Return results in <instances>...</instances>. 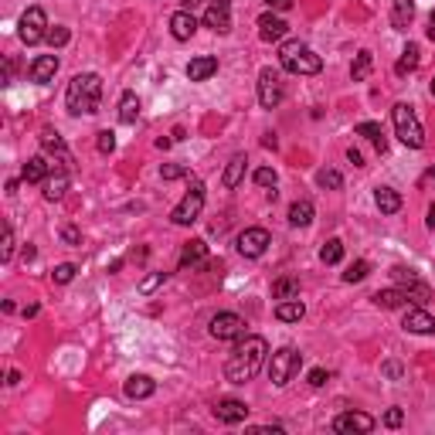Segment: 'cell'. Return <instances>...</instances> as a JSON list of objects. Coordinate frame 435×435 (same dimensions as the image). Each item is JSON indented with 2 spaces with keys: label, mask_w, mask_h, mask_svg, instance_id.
Instances as JSON below:
<instances>
[{
  "label": "cell",
  "mask_w": 435,
  "mask_h": 435,
  "mask_svg": "<svg viewBox=\"0 0 435 435\" xmlns=\"http://www.w3.org/2000/svg\"><path fill=\"white\" fill-rule=\"evenodd\" d=\"M429 38H432V41H435V24H432V27H429Z\"/></svg>",
  "instance_id": "obj_59"
},
{
  "label": "cell",
  "mask_w": 435,
  "mask_h": 435,
  "mask_svg": "<svg viewBox=\"0 0 435 435\" xmlns=\"http://www.w3.org/2000/svg\"><path fill=\"white\" fill-rule=\"evenodd\" d=\"M374 419L367 412H344L334 419V432H374Z\"/></svg>",
  "instance_id": "obj_14"
},
{
  "label": "cell",
  "mask_w": 435,
  "mask_h": 435,
  "mask_svg": "<svg viewBox=\"0 0 435 435\" xmlns=\"http://www.w3.org/2000/svg\"><path fill=\"white\" fill-rule=\"evenodd\" d=\"M17 34H21L24 45H38V41H45V38H48V17H45V10H41V7H27V10L21 14Z\"/></svg>",
  "instance_id": "obj_7"
},
{
  "label": "cell",
  "mask_w": 435,
  "mask_h": 435,
  "mask_svg": "<svg viewBox=\"0 0 435 435\" xmlns=\"http://www.w3.org/2000/svg\"><path fill=\"white\" fill-rule=\"evenodd\" d=\"M269 3V10H289L293 7V0H265Z\"/></svg>",
  "instance_id": "obj_51"
},
{
  "label": "cell",
  "mask_w": 435,
  "mask_h": 435,
  "mask_svg": "<svg viewBox=\"0 0 435 435\" xmlns=\"http://www.w3.org/2000/svg\"><path fill=\"white\" fill-rule=\"evenodd\" d=\"M327 377H330V374H327V371H323V367H313V371H310V377H306V381H310V384H313V388H323V384H327Z\"/></svg>",
  "instance_id": "obj_48"
},
{
  "label": "cell",
  "mask_w": 435,
  "mask_h": 435,
  "mask_svg": "<svg viewBox=\"0 0 435 435\" xmlns=\"http://www.w3.org/2000/svg\"><path fill=\"white\" fill-rule=\"evenodd\" d=\"M401 327L408 330V334H435V316L429 310H422V306H405V320H401Z\"/></svg>",
  "instance_id": "obj_12"
},
{
  "label": "cell",
  "mask_w": 435,
  "mask_h": 435,
  "mask_svg": "<svg viewBox=\"0 0 435 435\" xmlns=\"http://www.w3.org/2000/svg\"><path fill=\"white\" fill-rule=\"evenodd\" d=\"M303 313H306V306H303L299 299H282V303L275 306V320H282V323H299Z\"/></svg>",
  "instance_id": "obj_31"
},
{
  "label": "cell",
  "mask_w": 435,
  "mask_h": 435,
  "mask_svg": "<svg viewBox=\"0 0 435 435\" xmlns=\"http://www.w3.org/2000/svg\"><path fill=\"white\" fill-rule=\"evenodd\" d=\"M51 174V164L45 160V157H31L27 164H24V171H21V180L24 184H45Z\"/></svg>",
  "instance_id": "obj_22"
},
{
  "label": "cell",
  "mask_w": 435,
  "mask_h": 435,
  "mask_svg": "<svg viewBox=\"0 0 435 435\" xmlns=\"http://www.w3.org/2000/svg\"><path fill=\"white\" fill-rule=\"evenodd\" d=\"M347 160L353 164V167H364V157H360V150H353V147L347 150Z\"/></svg>",
  "instance_id": "obj_52"
},
{
  "label": "cell",
  "mask_w": 435,
  "mask_h": 435,
  "mask_svg": "<svg viewBox=\"0 0 435 435\" xmlns=\"http://www.w3.org/2000/svg\"><path fill=\"white\" fill-rule=\"evenodd\" d=\"M419 62H422V51H419V45H408V48L401 51V58H398V65H395V75H398V79H405V75H412V72L419 69Z\"/></svg>",
  "instance_id": "obj_28"
},
{
  "label": "cell",
  "mask_w": 435,
  "mask_h": 435,
  "mask_svg": "<svg viewBox=\"0 0 435 435\" xmlns=\"http://www.w3.org/2000/svg\"><path fill=\"white\" fill-rule=\"evenodd\" d=\"M412 21H415V0H391V24H395V31H408Z\"/></svg>",
  "instance_id": "obj_21"
},
{
  "label": "cell",
  "mask_w": 435,
  "mask_h": 435,
  "mask_svg": "<svg viewBox=\"0 0 435 435\" xmlns=\"http://www.w3.org/2000/svg\"><path fill=\"white\" fill-rule=\"evenodd\" d=\"M374 204H377L381 214H398L401 211V194L391 190V187H377L374 190Z\"/></svg>",
  "instance_id": "obj_26"
},
{
  "label": "cell",
  "mask_w": 435,
  "mask_h": 435,
  "mask_svg": "<svg viewBox=\"0 0 435 435\" xmlns=\"http://www.w3.org/2000/svg\"><path fill=\"white\" fill-rule=\"evenodd\" d=\"M201 208H204V184L201 180H190V190L180 197V204L171 211V221L180 225V228H187V225H194L201 218Z\"/></svg>",
  "instance_id": "obj_6"
},
{
  "label": "cell",
  "mask_w": 435,
  "mask_h": 435,
  "mask_svg": "<svg viewBox=\"0 0 435 435\" xmlns=\"http://www.w3.org/2000/svg\"><path fill=\"white\" fill-rule=\"evenodd\" d=\"M204 256H208V245L201 242V238H190L187 245H184V252H180V272H187V269H194L197 262H204Z\"/></svg>",
  "instance_id": "obj_24"
},
{
  "label": "cell",
  "mask_w": 435,
  "mask_h": 435,
  "mask_svg": "<svg viewBox=\"0 0 435 435\" xmlns=\"http://www.w3.org/2000/svg\"><path fill=\"white\" fill-rule=\"evenodd\" d=\"M41 150H45V153H58V157L69 164V147H65V140H62L55 129H41Z\"/></svg>",
  "instance_id": "obj_32"
},
{
  "label": "cell",
  "mask_w": 435,
  "mask_h": 435,
  "mask_svg": "<svg viewBox=\"0 0 435 435\" xmlns=\"http://www.w3.org/2000/svg\"><path fill=\"white\" fill-rule=\"evenodd\" d=\"M153 391H157V381H153L150 374H129L126 384H123V395H126L129 401H143V398H150Z\"/></svg>",
  "instance_id": "obj_16"
},
{
  "label": "cell",
  "mask_w": 435,
  "mask_h": 435,
  "mask_svg": "<svg viewBox=\"0 0 435 435\" xmlns=\"http://www.w3.org/2000/svg\"><path fill=\"white\" fill-rule=\"evenodd\" d=\"M269 245H272V238L265 228H245L238 235V256H245V259H262Z\"/></svg>",
  "instance_id": "obj_11"
},
{
  "label": "cell",
  "mask_w": 435,
  "mask_h": 435,
  "mask_svg": "<svg viewBox=\"0 0 435 435\" xmlns=\"http://www.w3.org/2000/svg\"><path fill=\"white\" fill-rule=\"evenodd\" d=\"M289 225L293 228H306V225H313V201H293V208H289Z\"/></svg>",
  "instance_id": "obj_29"
},
{
  "label": "cell",
  "mask_w": 435,
  "mask_h": 435,
  "mask_svg": "<svg viewBox=\"0 0 435 435\" xmlns=\"http://www.w3.org/2000/svg\"><path fill=\"white\" fill-rule=\"evenodd\" d=\"M340 259H344V242H340V238H330V242L320 249V262H323V265H337Z\"/></svg>",
  "instance_id": "obj_36"
},
{
  "label": "cell",
  "mask_w": 435,
  "mask_h": 435,
  "mask_svg": "<svg viewBox=\"0 0 435 435\" xmlns=\"http://www.w3.org/2000/svg\"><path fill=\"white\" fill-rule=\"evenodd\" d=\"M136 119H140V99H136V92H123V99H119V123L133 126Z\"/></svg>",
  "instance_id": "obj_30"
},
{
  "label": "cell",
  "mask_w": 435,
  "mask_h": 435,
  "mask_svg": "<svg viewBox=\"0 0 435 435\" xmlns=\"http://www.w3.org/2000/svg\"><path fill=\"white\" fill-rule=\"evenodd\" d=\"M269 360V344L265 337H242L238 347L232 350L228 364H225V377L232 384H249Z\"/></svg>",
  "instance_id": "obj_1"
},
{
  "label": "cell",
  "mask_w": 435,
  "mask_h": 435,
  "mask_svg": "<svg viewBox=\"0 0 435 435\" xmlns=\"http://www.w3.org/2000/svg\"><path fill=\"white\" fill-rule=\"evenodd\" d=\"M95 147H99V153H112L116 150V133L112 129H102L99 140H95Z\"/></svg>",
  "instance_id": "obj_42"
},
{
  "label": "cell",
  "mask_w": 435,
  "mask_h": 435,
  "mask_svg": "<svg viewBox=\"0 0 435 435\" xmlns=\"http://www.w3.org/2000/svg\"><path fill=\"white\" fill-rule=\"evenodd\" d=\"M10 75H14V62H3V86L10 82Z\"/></svg>",
  "instance_id": "obj_53"
},
{
  "label": "cell",
  "mask_w": 435,
  "mask_h": 435,
  "mask_svg": "<svg viewBox=\"0 0 435 435\" xmlns=\"http://www.w3.org/2000/svg\"><path fill=\"white\" fill-rule=\"evenodd\" d=\"M429 92H432V99H435V75H432V86H429Z\"/></svg>",
  "instance_id": "obj_58"
},
{
  "label": "cell",
  "mask_w": 435,
  "mask_h": 435,
  "mask_svg": "<svg viewBox=\"0 0 435 435\" xmlns=\"http://www.w3.org/2000/svg\"><path fill=\"white\" fill-rule=\"evenodd\" d=\"M69 38H72V34H69V27L55 24V27H48V38H45V41H48L51 48H65V45H69Z\"/></svg>",
  "instance_id": "obj_40"
},
{
  "label": "cell",
  "mask_w": 435,
  "mask_h": 435,
  "mask_svg": "<svg viewBox=\"0 0 435 435\" xmlns=\"http://www.w3.org/2000/svg\"><path fill=\"white\" fill-rule=\"evenodd\" d=\"M316 184H320L323 190H340V187H344V177H340V171H330V167H323V171L316 174Z\"/></svg>",
  "instance_id": "obj_37"
},
{
  "label": "cell",
  "mask_w": 435,
  "mask_h": 435,
  "mask_svg": "<svg viewBox=\"0 0 435 435\" xmlns=\"http://www.w3.org/2000/svg\"><path fill=\"white\" fill-rule=\"evenodd\" d=\"M419 187H422V190H432V187H435V167H429V171L422 174V180H419Z\"/></svg>",
  "instance_id": "obj_50"
},
{
  "label": "cell",
  "mask_w": 435,
  "mask_h": 435,
  "mask_svg": "<svg viewBox=\"0 0 435 435\" xmlns=\"http://www.w3.org/2000/svg\"><path fill=\"white\" fill-rule=\"evenodd\" d=\"M62 242H65V245H82V232L72 228V225H65V228H62Z\"/></svg>",
  "instance_id": "obj_46"
},
{
  "label": "cell",
  "mask_w": 435,
  "mask_h": 435,
  "mask_svg": "<svg viewBox=\"0 0 435 435\" xmlns=\"http://www.w3.org/2000/svg\"><path fill=\"white\" fill-rule=\"evenodd\" d=\"M65 190H69V171H51L48 180H45V201H62L65 197Z\"/></svg>",
  "instance_id": "obj_23"
},
{
  "label": "cell",
  "mask_w": 435,
  "mask_h": 435,
  "mask_svg": "<svg viewBox=\"0 0 435 435\" xmlns=\"http://www.w3.org/2000/svg\"><path fill=\"white\" fill-rule=\"evenodd\" d=\"M401 422H405V412H401V408H388V412H384V425H388V429H398Z\"/></svg>",
  "instance_id": "obj_47"
},
{
  "label": "cell",
  "mask_w": 435,
  "mask_h": 435,
  "mask_svg": "<svg viewBox=\"0 0 435 435\" xmlns=\"http://www.w3.org/2000/svg\"><path fill=\"white\" fill-rule=\"evenodd\" d=\"M160 177H164V180H180V177H187V167H180V164H164V167H160Z\"/></svg>",
  "instance_id": "obj_45"
},
{
  "label": "cell",
  "mask_w": 435,
  "mask_h": 435,
  "mask_svg": "<svg viewBox=\"0 0 435 435\" xmlns=\"http://www.w3.org/2000/svg\"><path fill=\"white\" fill-rule=\"evenodd\" d=\"M204 24H208L214 34H228V31H232V14H228V7H208V10H204Z\"/></svg>",
  "instance_id": "obj_25"
},
{
  "label": "cell",
  "mask_w": 435,
  "mask_h": 435,
  "mask_svg": "<svg viewBox=\"0 0 435 435\" xmlns=\"http://www.w3.org/2000/svg\"><path fill=\"white\" fill-rule=\"evenodd\" d=\"M10 256H14V228L7 225V228H3V245H0V259L10 262Z\"/></svg>",
  "instance_id": "obj_43"
},
{
  "label": "cell",
  "mask_w": 435,
  "mask_h": 435,
  "mask_svg": "<svg viewBox=\"0 0 435 435\" xmlns=\"http://www.w3.org/2000/svg\"><path fill=\"white\" fill-rule=\"evenodd\" d=\"M303 367V353L296 347H279L275 353H269V381L275 388H286Z\"/></svg>",
  "instance_id": "obj_5"
},
{
  "label": "cell",
  "mask_w": 435,
  "mask_h": 435,
  "mask_svg": "<svg viewBox=\"0 0 435 435\" xmlns=\"http://www.w3.org/2000/svg\"><path fill=\"white\" fill-rule=\"evenodd\" d=\"M211 7H232V0H211Z\"/></svg>",
  "instance_id": "obj_55"
},
{
  "label": "cell",
  "mask_w": 435,
  "mask_h": 435,
  "mask_svg": "<svg viewBox=\"0 0 435 435\" xmlns=\"http://www.w3.org/2000/svg\"><path fill=\"white\" fill-rule=\"evenodd\" d=\"M391 119H395V133H398V140L405 147H412V150L425 147V129H422V123H419V116H415V109L408 102H395L391 105Z\"/></svg>",
  "instance_id": "obj_4"
},
{
  "label": "cell",
  "mask_w": 435,
  "mask_h": 435,
  "mask_svg": "<svg viewBox=\"0 0 435 435\" xmlns=\"http://www.w3.org/2000/svg\"><path fill=\"white\" fill-rule=\"evenodd\" d=\"M299 296V279L296 275H282L272 282V299H296Z\"/></svg>",
  "instance_id": "obj_33"
},
{
  "label": "cell",
  "mask_w": 435,
  "mask_h": 435,
  "mask_svg": "<svg viewBox=\"0 0 435 435\" xmlns=\"http://www.w3.org/2000/svg\"><path fill=\"white\" fill-rule=\"evenodd\" d=\"M99 102H102V79L95 72H82L75 75L69 88H65V105L72 116H92L99 112Z\"/></svg>",
  "instance_id": "obj_2"
},
{
  "label": "cell",
  "mask_w": 435,
  "mask_h": 435,
  "mask_svg": "<svg viewBox=\"0 0 435 435\" xmlns=\"http://www.w3.org/2000/svg\"><path fill=\"white\" fill-rule=\"evenodd\" d=\"M279 65L286 72H293V75H316V72H323V58L310 45H303V41H286L279 48Z\"/></svg>",
  "instance_id": "obj_3"
},
{
  "label": "cell",
  "mask_w": 435,
  "mask_h": 435,
  "mask_svg": "<svg viewBox=\"0 0 435 435\" xmlns=\"http://www.w3.org/2000/svg\"><path fill=\"white\" fill-rule=\"evenodd\" d=\"M7 384H10V388L21 384V374H17V371H7Z\"/></svg>",
  "instance_id": "obj_54"
},
{
  "label": "cell",
  "mask_w": 435,
  "mask_h": 435,
  "mask_svg": "<svg viewBox=\"0 0 435 435\" xmlns=\"http://www.w3.org/2000/svg\"><path fill=\"white\" fill-rule=\"evenodd\" d=\"M357 136H367L374 147H377V153H384L388 150V140H384V129L377 126V123H357V129H353Z\"/></svg>",
  "instance_id": "obj_34"
},
{
  "label": "cell",
  "mask_w": 435,
  "mask_h": 435,
  "mask_svg": "<svg viewBox=\"0 0 435 435\" xmlns=\"http://www.w3.org/2000/svg\"><path fill=\"white\" fill-rule=\"evenodd\" d=\"M208 334L214 340H242L245 337V320L238 313H214L208 323Z\"/></svg>",
  "instance_id": "obj_8"
},
{
  "label": "cell",
  "mask_w": 435,
  "mask_h": 435,
  "mask_svg": "<svg viewBox=\"0 0 435 435\" xmlns=\"http://www.w3.org/2000/svg\"><path fill=\"white\" fill-rule=\"evenodd\" d=\"M194 31H197V17L190 10H177L174 17H171V34H174L177 41H190Z\"/></svg>",
  "instance_id": "obj_18"
},
{
  "label": "cell",
  "mask_w": 435,
  "mask_h": 435,
  "mask_svg": "<svg viewBox=\"0 0 435 435\" xmlns=\"http://www.w3.org/2000/svg\"><path fill=\"white\" fill-rule=\"evenodd\" d=\"M367 272H371V265H367L364 259L350 262L347 272H344V282H364V279H367Z\"/></svg>",
  "instance_id": "obj_38"
},
{
  "label": "cell",
  "mask_w": 435,
  "mask_h": 435,
  "mask_svg": "<svg viewBox=\"0 0 435 435\" xmlns=\"http://www.w3.org/2000/svg\"><path fill=\"white\" fill-rule=\"evenodd\" d=\"M245 153H235L232 160H228V167H225V174H221V184L228 187V190H235L238 184H242V177H245Z\"/></svg>",
  "instance_id": "obj_27"
},
{
  "label": "cell",
  "mask_w": 435,
  "mask_h": 435,
  "mask_svg": "<svg viewBox=\"0 0 435 435\" xmlns=\"http://www.w3.org/2000/svg\"><path fill=\"white\" fill-rule=\"evenodd\" d=\"M164 282H167V272H153V275H147V279L140 282V293H143V296H150V293H157Z\"/></svg>",
  "instance_id": "obj_41"
},
{
  "label": "cell",
  "mask_w": 435,
  "mask_h": 435,
  "mask_svg": "<svg viewBox=\"0 0 435 435\" xmlns=\"http://www.w3.org/2000/svg\"><path fill=\"white\" fill-rule=\"evenodd\" d=\"M408 303H412V296H408L401 286L374 293V306H381V310H401V306H408Z\"/></svg>",
  "instance_id": "obj_20"
},
{
  "label": "cell",
  "mask_w": 435,
  "mask_h": 435,
  "mask_svg": "<svg viewBox=\"0 0 435 435\" xmlns=\"http://www.w3.org/2000/svg\"><path fill=\"white\" fill-rule=\"evenodd\" d=\"M289 34V24L275 14V10H265L259 17V38L262 41H282Z\"/></svg>",
  "instance_id": "obj_17"
},
{
  "label": "cell",
  "mask_w": 435,
  "mask_h": 435,
  "mask_svg": "<svg viewBox=\"0 0 435 435\" xmlns=\"http://www.w3.org/2000/svg\"><path fill=\"white\" fill-rule=\"evenodd\" d=\"M214 72H218V58H214V55L190 58V65H187V79H190V82H204V79H211Z\"/></svg>",
  "instance_id": "obj_19"
},
{
  "label": "cell",
  "mask_w": 435,
  "mask_h": 435,
  "mask_svg": "<svg viewBox=\"0 0 435 435\" xmlns=\"http://www.w3.org/2000/svg\"><path fill=\"white\" fill-rule=\"evenodd\" d=\"M429 228H435V204L429 208Z\"/></svg>",
  "instance_id": "obj_56"
},
{
  "label": "cell",
  "mask_w": 435,
  "mask_h": 435,
  "mask_svg": "<svg viewBox=\"0 0 435 435\" xmlns=\"http://www.w3.org/2000/svg\"><path fill=\"white\" fill-rule=\"evenodd\" d=\"M75 272H79V269H75L72 262H62V265H55L51 282H55V286H65V282H72V279H75Z\"/></svg>",
  "instance_id": "obj_39"
},
{
  "label": "cell",
  "mask_w": 435,
  "mask_h": 435,
  "mask_svg": "<svg viewBox=\"0 0 435 435\" xmlns=\"http://www.w3.org/2000/svg\"><path fill=\"white\" fill-rule=\"evenodd\" d=\"M391 279H395V282H398V286H401V289H405L408 296H412V303H415V306L429 303V296H432V293H429V286H425V282L419 279V272H415V269L395 265V269H391Z\"/></svg>",
  "instance_id": "obj_9"
},
{
  "label": "cell",
  "mask_w": 435,
  "mask_h": 435,
  "mask_svg": "<svg viewBox=\"0 0 435 435\" xmlns=\"http://www.w3.org/2000/svg\"><path fill=\"white\" fill-rule=\"evenodd\" d=\"M55 72H58V55H41V58L31 62L27 79H31L34 86H48V82L55 79Z\"/></svg>",
  "instance_id": "obj_15"
},
{
  "label": "cell",
  "mask_w": 435,
  "mask_h": 435,
  "mask_svg": "<svg viewBox=\"0 0 435 435\" xmlns=\"http://www.w3.org/2000/svg\"><path fill=\"white\" fill-rule=\"evenodd\" d=\"M180 3H184V7H194V3H197V0H180Z\"/></svg>",
  "instance_id": "obj_57"
},
{
  "label": "cell",
  "mask_w": 435,
  "mask_h": 435,
  "mask_svg": "<svg viewBox=\"0 0 435 435\" xmlns=\"http://www.w3.org/2000/svg\"><path fill=\"white\" fill-rule=\"evenodd\" d=\"M371 69H374V55H371V51H357V58H353V65H350V79H353V82H364V79L371 75Z\"/></svg>",
  "instance_id": "obj_35"
},
{
  "label": "cell",
  "mask_w": 435,
  "mask_h": 435,
  "mask_svg": "<svg viewBox=\"0 0 435 435\" xmlns=\"http://www.w3.org/2000/svg\"><path fill=\"white\" fill-rule=\"evenodd\" d=\"M214 419L225 422V425H238V422L249 419V405L238 401V398H221V401L214 405Z\"/></svg>",
  "instance_id": "obj_13"
},
{
  "label": "cell",
  "mask_w": 435,
  "mask_h": 435,
  "mask_svg": "<svg viewBox=\"0 0 435 435\" xmlns=\"http://www.w3.org/2000/svg\"><path fill=\"white\" fill-rule=\"evenodd\" d=\"M384 374H388V377H391V381H398V377H401V374H405V367H401V364H398V360H388V364H384Z\"/></svg>",
  "instance_id": "obj_49"
},
{
  "label": "cell",
  "mask_w": 435,
  "mask_h": 435,
  "mask_svg": "<svg viewBox=\"0 0 435 435\" xmlns=\"http://www.w3.org/2000/svg\"><path fill=\"white\" fill-rule=\"evenodd\" d=\"M275 180H279V177H275L272 167H259V171H256V184H259V187H275Z\"/></svg>",
  "instance_id": "obj_44"
},
{
  "label": "cell",
  "mask_w": 435,
  "mask_h": 435,
  "mask_svg": "<svg viewBox=\"0 0 435 435\" xmlns=\"http://www.w3.org/2000/svg\"><path fill=\"white\" fill-rule=\"evenodd\" d=\"M286 95V86H282V75L275 69H262L259 72V102L262 109H275Z\"/></svg>",
  "instance_id": "obj_10"
}]
</instances>
